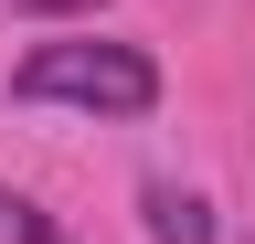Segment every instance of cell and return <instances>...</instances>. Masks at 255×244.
Returning a JSON list of instances; mask_svg holds the SVG:
<instances>
[{
	"mask_svg": "<svg viewBox=\"0 0 255 244\" xmlns=\"http://www.w3.org/2000/svg\"><path fill=\"white\" fill-rule=\"evenodd\" d=\"M11 96H32V106H85V117H149L159 106V64H149L138 43L75 32V43H32L21 75H11Z\"/></svg>",
	"mask_w": 255,
	"mask_h": 244,
	"instance_id": "obj_1",
	"label": "cell"
},
{
	"mask_svg": "<svg viewBox=\"0 0 255 244\" xmlns=\"http://www.w3.org/2000/svg\"><path fill=\"white\" fill-rule=\"evenodd\" d=\"M138 212H149V244H213V202L181 191V180H149Z\"/></svg>",
	"mask_w": 255,
	"mask_h": 244,
	"instance_id": "obj_2",
	"label": "cell"
},
{
	"mask_svg": "<svg viewBox=\"0 0 255 244\" xmlns=\"http://www.w3.org/2000/svg\"><path fill=\"white\" fill-rule=\"evenodd\" d=\"M0 244H75V234H64L32 191H0Z\"/></svg>",
	"mask_w": 255,
	"mask_h": 244,
	"instance_id": "obj_3",
	"label": "cell"
},
{
	"mask_svg": "<svg viewBox=\"0 0 255 244\" xmlns=\"http://www.w3.org/2000/svg\"><path fill=\"white\" fill-rule=\"evenodd\" d=\"M21 21H64V11H107V0H11Z\"/></svg>",
	"mask_w": 255,
	"mask_h": 244,
	"instance_id": "obj_4",
	"label": "cell"
}]
</instances>
